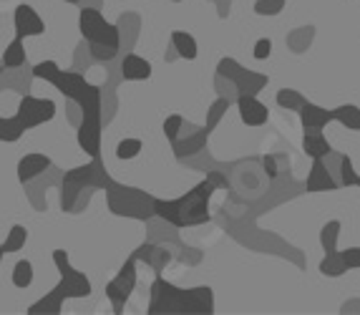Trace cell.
Wrapping results in <instances>:
<instances>
[{"mask_svg":"<svg viewBox=\"0 0 360 315\" xmlns=\"http://www.w3.org/2000/svg\"><path fill=\"white\" fill-rule=\"evenodd\" d=\"M33 79H43L53 84L68 101L81 109L78 122V146L91 159L101 157V127H103V94L98 86L89 84L81 71H63L56 61H41L33 66Z\"/></svg>","mask_w":360,"mask_h":315,"instance_id":"1","label":"cell"},{"mask_svg":"<svg viewBox=\"0 0 360 315\" xmlns=\"http://www.w3.org/2000/svg\"><path fill=\"white\" fill-rule=\"evenodd\" d=\"M214 182L210 176L202 179L194 189L176 200H154V214L174 227H194L210 222V200L214 194Z\"/></svg>","mask_w":360,"mask_h":315,"instance_id":"2","label":"cell"},{"mask_svg":"<svg viewBox=\"0 0 360 315\" xmlns=\"http://www.w3.org/2000/svg\"><path fill=\"white\" fill-rule=\"evenodd\" d=\"M151 300H149V313H214V295L212 288L202 285V288H192V290H181L176 285L167 283L162 275H156L151 283Z\"/></svg>","mask_w":360,"mask_h":315,"instance_id":"3","label":"cell"},{"mask_svg":"<svg viewBox=\"0 0 360 315\" xmlns=\"http://www.w3.org/2000/svg\"><path fill=\"white\" fill-rule=\"evenodd\" d=\"M53 265L58 267L60 273V283L56 285L53 290L46 292L41 300L30 305L28 313L30 315H41V313H51L58 315L63 310V300H71V297H89L91 295V280L84 273H78L76 267L68 260L66 250H53Z\"/></svg>","mask_w":360,"mask_h":315,"instance_id":"4","label":"cell"},{"mask_svg":"<svg viewBox=\"0 0 360 315\" xmlns=\"http://www.w3.org/2000/svg\"><path fill=\"white\" fill-rule=\"evenodd\" d=\"M108 182H111V176L106 174L101 157L91 159V164L66 172L63 187H60V207H63V212H81V207L89 205L91 194L96 192V189H106Z\"/></svg>","mask_w":360,"mask_h":315,"instance_id":"5","label":"cell"},{"mask_svg":"<svg viewBox=\"0 0 360 315\" xmlns=\"http://www.w3.org/2000/svg\"><path fill=\"white\" fill-rule=\"evenodd\" d=\"M78 28L89 43V53L94 61H114L121 51V31L119 25L108 23L98 8L81 6L78 13Z\"/></svg>","mask_w":360,"mask_h":315,"instance_id":"6","label":"cell"},{"mask_svg":"<svg viewBox=\"0 0 360 315\" xmlns=\"http://www.w3.org/2000/svg\"><path fill=\"white\" fill-rule=\"evenodd\" d=\"M53 116H56V103L51 101V98H36V96H30V94H23L15 116H8V119L0 116V141L13 144V141H18L25 131L51 122Z\"/></svg>","mask_w":360,"mask_h":315,"instance_id":"7","label":"cell"},{"mask_svg":"<svg viewBox=\"0 0 360 315\" xmlns=\"http://www.w3.org/2000/svg\"><path fill=\"white\" fill-rule=\"evenodd\" d=\"M103 192H106L108 210L114 214H119V217H134V219L154 217V200L146 192H141V189L127 187V184H119L111 179Z\"/></svg>","mask_w":360,"mask_h":315,"instance_id":"8","label":"cell"},{"mask_svg":"<svg viewBox=\"0 0 360 315\" xmlns=\"http://www.w3.org/2000/svg\"><path fill=\"white\" fill-rule=\"evenodd\" d=\"M134 288H136V257L131 255V257L121 265L119 275L106 285V297L111 300V305H114V313L124 310L127 300L131 297Z\"/></svg>","mask_w":360,"mask_h":315,"instance_id":"9","label":"cell"},{"mask_svg":"<svg viewBox=\"0 0 360 315\" xmlns=\"http://www.w3.org/2000/svg\"><path fill=\"white\" fill-rule=\"evenodd\" d=\"M13 25H15V33L20 38H33V36H43L46 33V23L43 18L36 13L33 6H18L15 8V15H13Z\"/></svg>","mask_w":360,"mask_h":315,"instance_id":"10","label":"cell"},{"mask_svg":"<svg viewBox=\"0 0 360 315\" xmlns=\"http://www.w3.org/2000/svg\"><path fill=\"white\" fill-rule=\"evenodd\" d=\"M237 109H240L242 122H245L247 127H262V124H267V119H270L267 106H264L255 94H240Z\"/></svg>","mask_w":360,"mask_h":315,"instance_id":"11","label":"cell"},{"mask_svg":"<svg viewBox=\"0 0 360 315\" xmlns=\"http://www.w3.org/2000/svg\"><path fill=\"white\" fill-rule=\"evenodd\" d=\"M51 167H53V162H51L46 154H41V152L25 154V157L18 162V182L20 184L33 182V179H38L43 172H49Z\"/></svg>","mask_w":360,"mask_h":315,"instance_id":"12","label":"cell"},{"mask_svg":"<svg viewBox=\"0 0 360 315\" xmlns=\"http://www.w3.org/2000/svg\"><path fill=\"white\" fill-rule=\"evenodd\" d=\"M151 63L136 53H127V58L121 61V76L124 81H149L151 79Z\"/></svg>","mask_w":360,"mask_h":315,"instance_id":"13","label":"cell"},{"mask_svg":"<svg viewBox=\"0 0 360 315\" xmlns=\"http://www.w3.org/2000/svg\"><path fill=\"white\" fill-rule=\"evenodd\" d=\"M302 149H305L307 157L312 159H325L333 152L330 141L323 136V129H305V136H302Z\"/></svg>","mask_w":360,"mask_h":315,"instance_id":"14","label":"cell"},{"mask_svg":"<svg viewBox=\"0 0 360 315\" xmlns=\"http://www.w3.org/2000/svg\"><path fill=\"white\" fill-rule=\"evenodd\" d=\"M300 122L305 129H325L333 122V111L323 109V106H318V103L305 101L300 106Z\"/></svg>","mask_w":360,"mask_h":315,"instance_id":"15","label":"cell"},{"mask_svg":"<svg viewBox=\"0 0 360 315\" xmlns=\"http://www.w3.org/2000/svg\"><path fill=\"white\" fill-rule=\"evenodd\" d=\"M328 189H338V182L328 174L323 159H312V169L307 174V192H328Z\"/></svg>","mask_w":360,"mask_h":315,"instance_id":"16","label":"cell"},{"mask_svg":"<svg viewBox=\"0 0 360 315\" xmlns=\"http://www.w3.org/2000/svg\"><path fill=\"white\" fill-rule=\"evenodd\" d=\"M134 257H136V260H146V262H149V265L156 270V275L162 273L164 265H167V262L172 260L169 250L156 248V245H141V248H139L136 252H134Z\"/></svg>","mask_w":360,"mask_h":315,"instance_id":"17","label":"cell"},{"mask_svg":"<svg viewBox=\"0 0 360 315\" xmlns=\"http://www.w3.org/2000/svg\"><path fill=\"white\" fill-rule=\"evenodd\" d=\"M25 58H28V56H25V43H23V38L15 36L6 46V51H3V61H0V66L15 71V68L25 66Z\"/></svg>","mask_w":360,"mask_h":315,"instance_id":"18","label":"cell"},{"mask_svg":"<svg viewBox=\"0 0 360 315\" xmlns=\"http://www.w3.org/2000/svg\"><path fill=\"white\" fill-rule=\"evenodd\" d=\"M172 49L176 51V56H179V58H186V61H194V58H197V53H199L194 36H189V33H184V31L172 33Z\"/></svg>","mask_w":360,"mask_h":315,"instance_id":"19","label":"cell"},{"mask_svg":"<svg viewBox=\"0 0 360 315\" xmlns=\"http://www.w3.org/2000/svg\"><path fill=\"white\" fill-rule=\"evenodd\" d=\"M333 122H340L350 131H360V109L353 103L338 106V109H333Z\"/></svg>","mask_w":360,"mask_h":315,"instance_id":"20","label":"cell"},{"mask_svg":"<svg viewBox=\"0 0 360 315\" xmlns=\"http://www.w3.org/2000/svg\"><path fill=\"white\" fill-rule=\"evenodd\" d=\"M320 273H323L325 278H340V275L348 273V267H345V262H342V257H340V250L325 252L323 262H320Z\"/></svg>","mask_w":360,"mask_h":315,"instance_id":"21","label":"cell"},{"mask_svg":"<svg viewBox=\"0 0 360 315\" xmlns=\"http://www.w3.org/2000/svg\"><path fill=\"white\" fill-rule=\"evenodd\" d=\"M25 243H28V230H25L23 224H13L6 237V243L0 245V248H3L6 255H11V252H20V250L25 248Z\"/></svg>","mask_w":360,"mask_h":315,"instance_id":"22","label":"cell"},{"mask_svg":"<svg viewBox=\"0 0 360 315\" xmlns=\"http://www.w3.org/2000/svg\"><path fill=\"white\" fill-rule=\"evenodd\" d=\"M13 285L18 290H25L33 285V262L30 260H18L15 267H13Z\"/></svg>","mask_w":360,"mask_h":315,"instance_id":"23","label":"cell"},{"mask_svg":"<svg viewBox=\"0 0 360 315\" xmlns=\"http://www.w3.org/2000/svg\"><path fill=\"white\" fill-rule=\"evenodd\" d=\"M340 227L342 224L338 219H330V222L325 224L323 230H320V245H323L325 252H335L338 250V237H340Z\"/></svg>","mask_w":360,"mask_h":315,"instance_id":"24","label":"cell"},{"mask_svg":"<svg viewBox=\"0 0 360 315\" xmlns=\"http://www.w3.org/2000/svg\"><path fill=\"white\" fill-rule=\"evenodd\" d=\"M144 149V144H141V139H121L119 146H116V159H121V162H127V159H134L139 157V152Z\"/></svg>","mask_w":360,"mask_h":315,"instance_id":"25","label":"cell"},{"mask_svg":"<svg viewBox=\"0 0 360 315\" xmlns=\"http://www.w3.org/2000/svg\"><path fill=\"white\" fill-rule=\"evenodd\" d=\"M277 103H280L283 109L295 111L305 103V98H302L300 91H295V89H283V91H277Z\"/></svg>","mask_w":360,"mask_h":315,"instance_id":"26","label":"cell"},{"mask_svg":"<svg viewBox=\"0 0 360 315\" xmlns=\"http://www.w3.org/2000/svg\"><path fill=\"white\" fill-rule=\"evenodd\" d=\"M181 127H184V119H181L179 114L167 116V122H164V136H167V139L174 144L176 136H179V131H181Z\"/></svg>","mask_w":360,"mask_h":315,"instance_id":"27","label":"cell"},{"mask_svg":"<svg viewBox=\"0 0 360 315\" xmlns=\"http://www.w3.org/2000/svg\"><path fill=\"white\" fill-rule=\"evenodd\" d=\"M285 8V0H257L255 3V13L257 15H277Z\"/></svg>","mask_w":360,"mask_h":315,"instance_id":"28","label":"cell"},{"mask_svg":"<svg viewBox=\"0 0 360 315\" xmlns=\"http://www.w3.org/2000/svg\"><path fill=\"white\" fill-rule=\"evenodd\" d=\"M342 262H345V267L348 270H360V248H348L340 252Z\"/></svg>","mask_w":360,"mask_h":315,"instance_id":"29","label":"cell"},{"mask_svg":"<svg viewBox=\"0 0 360 315\" xmlns=\"http://www.w3.org/2000/svg\"><path fill=\"white\" fill-rule=\"evenodd\" d=\"M270 53H272V41L270 38H259V41L255 43L252 56L257 58V61H264V58H270Z\"/></svg>","mask_w":360,"mask_h":315,"instance_id":"30","label":"cell"},{"mask_svg":"<svg viewBox=\"0 0 360 315\" xmlns=\"http://www.w3.org/2000/svg\"><path fill=\"white\" fill-rule=\"evenodd\" d=\"M340 169H342V184H345V187H353L355 184V169H353V159L350 157H345L340 162Z\"/></svg>","mask_w":360,"mask_h":315,"instance_id":"31","label":"cell"},{"mask_svg":"<svg viewBox=\"0 0 360 315\" xmlns=\"http://www.w3.org/2000/svg\"><path fill=\"white\" fill-rule=\"evenodd\" d=\"M262 164H264V172L270 174V179H275V176H277V162H275V157H264Z\"/></svg>","mask_w":360,"mask_h":315,"instance_id":"32","label":"cell"},{"mask_svg":"<svg viewBox=\"0 0 360 315\" xmlns=\"http://www.w3.org/2000/svg\"><path fill=\"white\" fill-rule=\"evenodd\" d=\"M212 179V182H214V187L219 189V187H227V179H224L222 174H217V172H210V174H207Z\"/></svg>","mask_w":360,"mask_h":315,"instance_id":"33","label":"cell"},{"mask_svg":"<svg viewBox=\"0 0 360 315\" xmlns=\"http://www.w3.org/2000/svg\"><path fill=\"white\" fill-rule=\"evenodd\" d=\"M3 257H6V252H3V248H0V262H3Z\"/></svg>","mask_w":360,"mask_h":315,"instance_id":"34","label":"cell"},{"mask_svg":"<svg viewBox=\"0 0 360 315\" xmlns=\"http://www.w3.org/2000/svg\"><path fill=\"white\" fill-rule=\"evenodd\" d=\"M63 3H81V0H63Z\"/></svg>","mask_w":360,"mask_h":315,"instance_id":"35","label":"cell"},{"mask_svg":"<svg viewBox=\"0 0 360 315\" xmlns=\"http://www.w3.org/2000/svg\"><path fill=\"white\" fill-rule=\"evenodd\" d=\"M355 184H358V187H360V176H355Z\"/></svg>","mask_w":360,"mask_h":315,"instance_id":"36","label":"cell"},{"mask_svg":"<svg viewBox=\"0 0 360 315\" xmlns=\"http://www.w3.org/2000/svg\"><path fill=\"white\" fill-rule=\"evenodd\" d=\"M3 73H6V68H3V66H0V76H3Z\"/></svg>","mask_w":360,"mask_h":315,"instance_id":"37","label":"cell"}]
</instances>
